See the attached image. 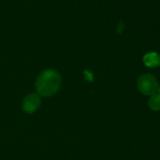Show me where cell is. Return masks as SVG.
Here are the masks:
<instances>
[{"label":"cell","mask_w":160,"mask_h":160,"mask_svg":"<svg viewBox=\"0 0 160 160\" xmlns=\"http://www.w3.org/2000/svg\"><path fill=\"white\" fill-rule=\"evenodd\" d=\"M158 93H159V95H160V85H159V87H158Z\"/></svg>","instance_id":"7"},{"label":"cell","mask_w":160,"mask_h":160,"mask_svg":"<svg viewBox=\"0 0 160 160\" xmlns=\"http://www.w3.org/2000/svg\"><path fill=\"white\" fill-rule=\"evenodd\" d=\"M144 64L149 68H157L160 65V57L157 52H149L143 57Z\"/></svg>","instance_id":"4"},{"label":"cell","mask_w":160,"mask_h":160,"mask_svg":"<svg viewBox=\"0 0 160 160\" xmlns=\"http://www.w3.org/2000/svg\"><path fill=\"white\" fill-rule=\"evenodd\" d=\"M85 74L87 75V79H88L89 81H92V80H93V78H92V74H91V73H89L88 71H85Z\"/></svg>","instance_id":"6"},{"label":"cell","mask_w":160,"mask_h":160,"mask_svg":"<svg viewBox=\"0 0 160 160\" xmlns=\"http://www.w3.org/2000/svg\"><path fill=\"white\" fill-rule=\"evenodd\" d=\"M149 107L153 111H160V95L159 94H154L151 96L149 99Z\"/></svg>","instance_id":"5"},{"label":"cell","mask_w":160,"mask_h":160,"mask_svg":"<svg viewBox=\"0 0 160 160\" xmlns=\"http://www.w3.org/2000/svg\"><path fill=\"white\" fill-rule=\"evenodd\" d=\"M40 98L39 95L38 94H30L28 96H26L22 101V110L24 112L26 113H33L35 112L40 106Z\"/></svg>","instance_id":"3"},{"label":"cell","mask_w":160,"mask_h":160,"mask_svg":"<svg viewBox=\"0 0 160 160\" xmlns=\"http://www.w3.org/2000/svg\"><path fill=\"white\" fill-rule=\"evenodd\" d=\"M158 82L151 74H143L138 80V88L145 96H152L158 91Z\"/></svg>","instance_id":"2"},{"label":"cell","mask_w":160,"mask_h":160,"mask_svg":"<svg viewBox=\"0 0 160 160\" xmlns=\"http://www.w3.org/2000/svg\"><path fill=\"white\" fill-rule=\"evenodd\" d=\"M60 84L61 77L59 73L52 69H47L37 78L36 90L39 96L50 97L58 91Z\"/></svg>","instance_id":"1"}]
</instances>
